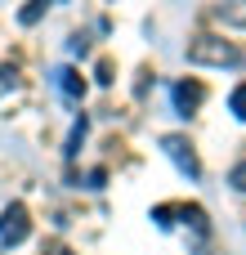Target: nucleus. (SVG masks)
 <instances>
[{
  "label": "nucleus",
  "mask_w": 246,
  "mask_h": 255,
  "mask_svg": "<svg viewBox=\"0 0 246 255\" xmlns=\"http://www.w3.org/2000/svg\"><path fill=\"white\" fill-rule=\"evenodd\" d=\"M161 152L179 166V175H188V179H202V161H197V152H193V143L184 139V134H166L161 139Z\"/></svg>",
  "instance_id": "obj_2"
},
{
  "label": "nucleus",
  "mask_w": 246,
  "mask_h": 255,
  "mask_svg": "<svg viewBox=\"0 0 246 255\" xmlns=\"http://www.w3.org/2000/svg\"><path fill=\"white\" fill-rule=\"evenodd\" d=\"M99 85H112V63H108V58L99 63Z\"/></svg>",
  "instance_id": "obj_12"
},
{
  "label": "nucleus",
  "mask_w": 246,
  "mask_h": 255,
  "mask_svg": "<svg viewBox=\"0 0 246 255\" xmlns=\"http://www.w3.org/2000/svg\"><path fill=\"white\" fill-rule=\"evenodd\" d=\"M27 233H31V220H27V206H22V202L4 206V211H0V242H4V247H18V242H22Z\"/></svg>",
  "instance_id": "obj_3"
},
{
  "label": "nucleus",
  "mask_w": 246,
  "mask_h": 255,
  "mask_svg": "<svg viewBox=\"0 0 246 255\" xmlns=\"http://www.w3.org/2000/svg\"><path fill=\"white\" fill-rule=\"evenodd\" d=\"M152 220H157V229H170V224H175V206H157Z\"/></svg>",
  "instance_id": "obj_11"
},
{
  "label": "nucleus",
  "mask_w": 246,
  "mask_h": 255,
  "mask_svg": "<svg viewBox=\"0 0 246 255\" xmlns=\"http://www.w3.org/2000/svg\"><path fill=\"white\" fill-rule=\"evenodd\" d=\"M45 9H49V0H27V4H22V13H18V18H22V22H27V27H31V22H40V18H45Z\"/></svg>",
  "instance_id": "obj_8"
},
{
  "label": "nucleus",
  "mask_w": 246,
  "mask_h": 255,
  "mask_svg": "<svg viewBox=\"0 0 246 255\" xmlns=\"http://www.w3.org/2000/svg\"><path fill=\"white\" fill-rule=\"evenodd\" d=\"M229 184H233L238 193H246V161H238V166L229 170Z\"/></svg>",
  "instance_id": "obj_10"
},
{
  "label": "nucleus",
  "mask_w": 246,
  "mask_h": 255,
  "mask_svg": "<svg viewBox=\"0 0 246 255\" xmlns=\"http://www.w3.org/2000/svg\"><path fill=\"white\" fill-rule=\"evenodd\" d=\"M58 85H63L67 99H81V94H85V76H81L76 67H63V72H58Z\"/></svg>",
  "instance_id": "obj_6"
},
{
  "label": "nucleus",
  "mask_w": 246,
  "mask_h": 255,
  "mask_svg": "<svg viewBox=\"0 0 246 255\" xmlns=\"http://www.w3.org/2000/svg\"><path fill=\"white\" fill-rule=\"evenodd\" d=\"M63 255H72V251H63Z\"/></svg>",
  "instance_id": "obj_13"
},
{
  "label": "nucleus",
  "mask_w": 246,
  "mask_h": 255,
  "mask_svg": "<svg viewBox=\"0 0 246 255\" xmlns=\"http://www.w3.org/2000/svg\"><path fill=\"white\" fill-rule=\"evenodd\" d=\"M188 63H202V67H238L242 63V49L233 40H224V36H193Z\"/></svg>",
  "instance_id": "obj_1"
},
{
  "label": "nucleus",
  "mask_w": 246,
  "mask_h": 255,
  "mask_svg": "<svg viewBox=\"0 0 246 255\" xmlns=\"http://www.w3.org/2000/svg\"><path fill=\"white\" fill-rule=\"evenodd\" d=\"M229 112H233L238 121H246V85H238V90L229 94Z\"/></svg>",
  "instance_id": "obj_9"
},
{
  "label": "nucleus",
  "mask_w": 246,
  "mask_h": 255,
  "mask_svg": "<svg viewBox=\"0 0 246 255\" xmlns=\"http://www.w3.org/2000/svg\"><path fill=\"white\" fill-rule=\"evenodd\" d=\"M170 99H175V112H179V117H193V112L206 103V85H202V81H175Z\"/></svg>",
  "instance_id": "obj_4"
},
{
  "label": "nucleus",
  "mask_w": 246,
  "mask_h": 255,
  "mask_svg": "<svg viewBox=\"0 0 246 255\" xmlns=\"http://www.w3.org/2000/svg\"><path fill=\"white\" fill-rule=\"evenodd\" d=\"M211 13H215L224 27L246 31V0H215V4H211Z\"/></svg>",
  "instance_id": "obj_5"
},
{
  "label": "nucleus",
  "mask_w": 246,
  "mask_h": 255,
  "mask_svg": "<svg viewBox=\"0 0 246 255\" xmlns=\"http://www.w3.org/2000/svg\"><path fill=\"white\" fill-rule=\"evenodd\" d=\"M175 215H179V220H188V224H193V233H202V238L211 233V224H206V211H202V206H175Z\"/></svg>",
  "instance_id": "obj_7"
}]
</instances>
